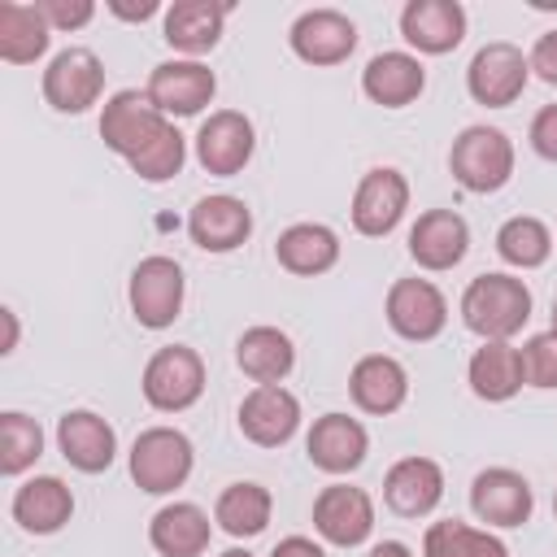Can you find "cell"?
<instances>
[{
	"label": "cell",
	"instance_id": "39",
	"mask_svg": "<svg viewBox=\"0 0 557 557\" xmlns=\"http://www.w3.org/2000/svg\"><path fill=\"white\" fill-rule=\"evenodd\" d=\"M535 157L544 161H557V104H544L535 117H531V131H527Z\"/></svg>",
	"mask_w": 557,
	"mask_h": 557
},
{
	"label": "cell",
	"instance_id": "40",
	"mask_svg": "<svg viewBox=\"0 0 557 557\" xmlns=\"http://www.w3.org/2000/svg\"><path fill=\"white\" fill-rule=\"evenodd\" d=\"M527 65H531L535 78H544L548 87H557V30H544V35L531 44Z\"/></svg>",
	"mask_w": 557,
	"mask_h": 557
},
{
	"label": "cell",
	"instance_id": "29",
	"mask_svg": "<svg viewBox=\"0 0 557 557\" xmlns=\"http://www.w3.org/2000/svg\"><path fill=\"white\" fill-rule=\"evenodd\" d=\"M274 261L287 274L318 278V274L335 270V261H339V235L331 226H322V222H296V226H287L274 239Z\"/></svg>",
	"mask_w": 557,
	"mask_h": 557
},
{
	"label": "cell",
	"instance_id": "12",
	"mask_svg": "<svg viewBox=\"0 0 557 557\" xmlns=\"http://www.w3.org/2000/svg\"><path fill=\"white\" fill-rule=\"evenodd\" d=\"M383 313L387 326L409 344H426L448 326V300L431 278H396L387 287Z\"/></svg>",
	"mask_w": 557,
	"mask_h": 557
},
{
	"label": "cell",
	"instance_id": "18",
	"mask_svg": "<svg viewBox=\"0 0 557 557\" xmlns=\"http://www.w3.org/2000/svg\"><path fill=\"white\" fill-rule=\"evenodd\" d=\"M400 39L422 57H444L466 39V9L457 0H409L400 9Z\"/></svg>",
	"mask_w": 557,
	"mask_h": 557
},
{
	"label": "cell",
	"instance_id": "3",
	"mask_svg": "<svg viewBox=\"0 0 557 557\" xmlns=\"http://www.w3.org/2000/svg\"><path fill=\"white\" fill-rule=\"evenodd\" d=\"M126 466H131V479H135L139 492L165 496V492H174L191 479L196 448L178 426H148V431L135 435Z\"/></svg>",
	"mask_w": 557,
	"mask_h": 557
},
{
	"label": "cell",
	"instance_id": "27",
	"mask_svg": "<svg viewBox=\"0 0 557 557\" xmlns=\"http://www.w3.org/2000/svg\"><path fill=\"white\" fill-rule=\"evenodd\" d=\"M213 540V522L196 500H170L148 522V544L161 557H200Z\"/></svg>",
	"mask_w": 557,
	"mask_h": 557
},
{
	"label": "cell",
	"instance_id": "37",
	"mask_svg": "<svg viewBox=\"0 0 557 557\" xmlns=\"http://www.w3.org/2000/svg\"><path fill=\"white\" fill-rule=\"evenodd\" d=\"M518 352L527 387H557V331H535Z\"/></svg>",
	"mask_w": 557,
	"mask_h": 557
},
{
	"label": "cell",
	"instance_id": "41",
	"mask_svg": "<svg viewBox=\"0 0 557 557\" xmlns=\"http://www.w3.org/2000/svg\"><path fill=\"white\" fill-rule=\"evenodd\" d=\"M270 557H326V548L318 540H309V535H287V540H278L270 548Z\"/></svg>",
	"mask_w": 557,
	"mask_h": 557
},
{
	"label": "cell",
	"instance_id": "33",
	"mask_svg": "<svg viewBox=\"0 0 557 557\" xmlns=\"http://www.w3.org/2000/svg\"><path fill=\"white\" fill-rule=\"evenodd\" d=\"M422 557H509V548L487 527H470V522L444 518V522H431L426 527Z\"/></svg>",
	"mask_w": 557,
	"mask_h": 557
},
{
	"label": "cell",
	"instance_id": "43",
	"mask_svg": "<svg viewBox=\"0 0 557 557\" xmlns=\"http://www.w3.org/2000/svg\"><path fill=\"white\" fill-rule=\"evenodd\" d=\"M366 557H413V553H409V544H400V540H383V544H374Z\"/></svg>",
	"mask_w": 557,
	"mask_h": 557
},
{
	"label": "cell",
	"instance_id": "11",
	"mask_svg": "<svg viewBox=\"0 0 557 557\" xmlns=\"http://www.w3.org/2000/svg\"><path fill=\"white\" fill-rule=\"evenodd\" d=\"M144 91H148V100H152L165 117H196L205 104H213V96H218V74H213L205 61L174 57V61L152 65Z\"/></svg>",
	"mask_w": 557,
	"mask_h": 557
},
{
	"label": "cell",
	"instance_id": "31",
	"mask_svg": "<svg viewBox=\"0 0 557 557\" xmlns=\"http://www.w3.org/2000/svg\"><path fill=\"white\" fill-rule=\"evenodd\" d=\"M270 513H274V496L270 487L244 479V483H226L213 500V522L231 535V540H252L270 527Z\"/></svg>",
	"mask_w": 557,
	"mask_h": 557
},
{
	"label": "cell",
	"instance_id": "10",
	"mask_svg": "<svg viewBox=\"0 0 557 557\" xmlns=\"http://www.w3.org/2000/svg\"><path fill=\"white\" fill-rule=\"evenodd\" d=\"M104 91V61L91 48H61L44 70V100L57 113H87Z\"/></svg>",
	"mask_w": 557,
	"mask_h": 557
},
{
	"label": "cell",
	"instance_id": "20",
	"mask_svg": "<svg viewBox=\"0 0 557 557\" xmlns=\"http://www.w3.org/2000/svg\"><path fill=\"white\" fill-rule=\"evenodd\" d=\"M57 448L78 474H104L117 457V431L96 409H70L57 422Z\"/></svg>",
	"mask_w": 557,
	"mask_h": 557
},
{
	"label": "cell",
	"instance_id": "38",
	"mask_svg": "<svg viewBox=\"0 0 557 557\" xmlns=\"http://www.w3.org/2000/svg\"><path fill=\"white\" fill-rule=\"evenodd\" d=\"M35 9L44 13V22L52 30H83L96 17V4L91 0H35Z\"/></svg>",
	"mask_w": 557,
	"mask_h": 557
},
{
	"label": "cell",
	"instance_id": "9",
	"mask_svg": "<svg viewBox=\"0 0 557 557\" xmlns=\"http://www.w3.org/2000/svg\"><path fill=\"white\" fill-rule=\"evenodd\" d=\"M313 531L331 548H361L374 531V500L366 487L331 483L313 496Z\"/></svg>",
	"mask_w": 557,
	"mask_h": 557
},
{
	"label": "cell",
	"instance_id": "26",
	"mask_svg": "<svg viewBox=\"0 0 557 557\" xmlns=\"http://www.w3.org/2000/svg\"><path fill=\"white\" fill-rule=\"evenodd\" d=\"M9 509L26 535H57L74 518V492L57 474H35L13 492Z\"/></svg>",
	"mask_w": 557,
	"mask_h": 557
},
{
	"label": "cell",
	"instance_id": "23",
	"mask_svg": "<svg viewBox=\"0 0 557 557\" xmlns=\"http://www.w3.org/2000/svg\"><path fill=\"white\" fill-rule=\"evenodd\" d=\"M348 396L361 413L387 418L409 400V374L396 357L387 352H366L357 357V366L348 370Z\"/></svg>",
	"mask_w": 557,
	"mask_h": 557
},
{
	"label": "cell",
	"instance_id": "21",
	"mask_svg": "<svg viewBox=\"0 0 557 557\" xmlns=\"http://www.w3.org/2000/svg\"><path fill=\"white\" fill-rule=\"evenodd\" d=\"M444 500V470L435 457H400L383 474V505L400 518H426Z\"/></svg>",
	"mask_w": 557,
	"mask_h": 557
},
{
	"label": "cell",
	"instance_id": "13",
	"mask_svg": "<svg viewBox=\"0 0 557 557\" xmlns=\"http://www.w3.org/2000/svg\"><path fill=\"white\" fill-rule=\"evenodd\" d=\"M257 131L239 109H213L196 131V161L205 174L231 178L252 161Z\"/></svg>",
	"mask_w": 557,
	"mask_h": 557
},
{
	"label": "cell",
	"instance_id": "2",
	"mask_svg": "<svg viewBox=\"0 0 557 557\" xmlns=\"http://www.w3.org/2000/svg\"><path fill=\"white\" fill-rule=\"evenodd\" d=\"M448 170L466 191L492 196L513 178V139L500 126H466L448 148Z\"/></svg>",
	"mask_w": 557,
	"mask_h": 557
},
{
	"label": "cell",
	"instance_id": "16",
	"mask_svg": "<svg viewBox=\"0 0 557 557\" xmlns=\"http://www.w3.org/2000/svg\"><path fill=\"white\" fill-rule=\"evenodd\" d=\"M287 44L305 65H339L357 48V22L339 9H305L292 22Z\"/></svg>",
	"mask_w": 557,
	"mask_h": 557
},
{
	"label": "cell",
	"instance_id": "32",
	"mask_svg": "<svg viewBox=\"0 0 557 557\" xmlns=\"http://www.w3.org/2000/svg\"><path fill=\"white\" fill-rule=\"evenodd\" d=\"M48 44H52V26L35 4H17V0L0 4V61L30 65L48 52Z\"/></svg>",
	"mask_w": 557,
	"mask_h": 557
},
{
	"label": "cell",
	"instance_id": "34",
	"mask_svg": "<svg viewBox=\"0 0 557 557\" xmlns=\"http://www.w3.org/2000/svg\"><path fill=\"white\" fill-rule=\"evenodd\" d=\"M496 252L513 270H540L553 257V231L531 213L505 218L500 231H496Z\"/></svg>",
	"mask_w": 557,
	"mask_h": 557
},
{
	"label": "cell",
	"instance_id": "47",
	"mask_svg": "<svg viewBox=\"0 0 557 557\" xmlns=\"http://www.w3.org/2000/svg\"><path fill=\"white\" fill-rule=\"evenodd\" d=\"M553 518H557V496H553Z\"/></svg>",
	"mask_w": 557,
	"mask_h": 557
},
{
	"label": "cell",
	"instance_id": "6",
	"mask_svg": "<svg viewBox=\"0 0 557 557\" xmlns=\"http://www.w3.org/2000/svg\"><path fill=\"white\" fill-rule=\"evenodd\" d=\"M527 78H531V65H527L522 48L509 39H492L470 57L466 91L483 109H509L527 91Z\"/></svg>",
	"mask_w": 557,
	"mask_h": 557
},
{
	"label": "cell",
	"instance_id": "36",
	"mask_svg": "<svg viewBox=\"0 0 557 557\" xmlns=\"http://www.w3.org/2000/svg\"><path fill=\"white\" fill-rule=\"evenodd\" d=\"M183 161H187V139L178 135V126L170 122L135 161H126L144 183H170L178 170H183Z\"/></svg>",
	"mask_w": 557,
	"mask_h": 557
},
{
	"label": "cell",
	"instance_id": "14",
	"mask_svg": "<svg viewBox=\"0 0 557 557\" xmlns=\"http://www.w3.org/2000/svg\"><path fill=\"white\" fill-rule=\"evenodd\" d=\"M239 435L257 448H283L300 431V400L283 383H257L239 400Z\"/></svg>",
	"mask_w": 557,
	"mask_h": 557
},
{
	"label": "cell",
	"instance_id": "45",
	"mask_svg": "<svg viewBox=\"0 0 557 557\" xmlns=\"http://www.w3.org/2000/svg\"><path fill=\"white\" fill-rule=\"evenodd\" d=\"M222 557H252V553H248V548H226Z\"/></svg>",
	"mask_w": 557,
	"mask_h": 557
},
{
	"label": "cell",
	"instance_id": "19",
	"mask_svg": "<svg viewBox=\"0 0 557 557\" xmlns=\"http://www.w3.org/2000/svg\"><path fill=\"white\" fill-rule=\"evenodd\" d=\"M187 235L205 252H235L252 235V209L239 196H200L187 213Z\"/></svg>",
	"mask_w": 557,
	"mask_h": 557
},
{
	"label": "cell",
	"instance_id": "28",
	"mask_svg": "<svg viewBox=\"0 0 557 557\" xmlns=\"http://www.w3.org/2000/svg\"><path fill=\"white\" fill-rule=\"evenodd\" d=\"M426 87V70L413 52H379L366 61L361 70V91L366 100L383 104V109H405L422 96Z\"/></svg>",
	"mask_w": 557,
	"mask_h": 557
},
{
	"label": "cell",
	"instance_id": "15",
	"mask_svg": "<svg viewBox=\"0 0 557 557\" xmlns=\"http://www.w3.org/2000/svg\"><path fill=\"white\" fill-rule=\"evenodd\" d=\"M470 509L479 522L487 527H522L531 522V509H535V492L527 483V474L509 470V466H487L474 474L470 483Z\"/></svg>",
	"mask_w": 557,
	"mask_h": 557
},
{
	"label": "cell",
	"instance_id": "24",
	"mask_svg": "<svg viewBox=\"0 0 557 557\" xmlns=\"http://www.w3.org/2000/svg\"><path fill=\"white\" fill-rule=\"evenodd\" d=\"M226 13H231V4H222V0H174L165 9V22H161L165 44L174 52H183L187 61H196V57L218 48Z\"/></svg>",
	"mask_w": 557,
	"mask_h": 557
},
{
	"label": "cell",
	"instance_id": "17",
	"mask_svg": "<svg viewBox=\"0 0 557 557\" xmlns=\"http://www.w3.org/2000/svg\"><path fill=\"white\" fill-rule=\"evenodd\" d=\"M466 252H470V226L457 209H426L409 226V257L418 261V270L444 274L461 265Z\"/></svg>",
	"mask_w": 557,
	"mask_h": 557
},
{
	"label": "cell",
	"instance_id": "5",
	"mask_svg": "<svg viewBox=\"0 0 557 557\" xmlns=\"http://www.w3.org/2000/svg\"><path fill=\"white\" fill-rule=\"evenodd\" d=\"M183 296H187V278L174 257L152 252L131 270L126 300H131V313L139 326H148V331L174 326V318L183 313Z\"/></svg>",
	"mask_w": 557,
	"mask_h": 557
},
{
	"label": "cell",
	"instance_id": "8",
	"mask_svg": "<svg viewBox=\"0 0 557 557\" xmlns=\"http://www.w3.org/2000/svg\"><path fill=\"white\" fill-rule=\"evenodd\" d=\"M409 209V178L396 165H374L361 174L357 191H352V231L366 239H383L400 226Z\"/></svg>",
	"mask_w": 557,
	"mask_h": 557
},
{
	"label": "cell",
	"instance_id": "25",
	"mask_svg": "<svg viewBox=\"0 0 557 557\" xmlns=\"http://www.w3.org/2000/svg\"><path fill=\"white\" fill-rule=\"evenodd\" d=\"M466 383H470V392H474L479 400H487V405L513 400V396L527 387L522 352H518L509 339H483V344L470 352Z\"/></svg>",
	"mask_w": 557,
	"mask_h": 557
},
{
	"label": "cell",
	"instance_id": "22",
	"mask_svg": "<svg viewBox=\"0 0 557 557\" xmlns=\"http://www.w3.org/2000/svg\"><path fill=\"white\" fill-rule=\"evenodd\" d=\"M305 453L322 474H352L370 453V435L348 413H322L305 435Z\"/></svg>",
	"mask_w": 557,
	"mask_h": 557
},
{
	"label": "cell",
	"instance_id": "44",
	"mask_svg": "<svg viewBox=\"0 0 557 557\" xmlns=\"http://www.w3.org/2000/svg\"><path fill=\"white\" fill-rule=\"evenodd\" d=\"M0 313H4V326H9V335H4V348H0V352H13V348H17V313H13V309H0Z\"/></svg>",
	"mask_w": 557,
	"mask_h": 557
},
{
	"label": "cell",
	"instance_id": "4",
	"mask_svg": "<svg viewBox=\"0 0 557 557\" xmlns=\"http://www.w3.org/2000/svg\"><path fill=\"white\" fill-rule=\"evenodd\" d=\"M139 387L157 413H183L205 396V361L187 344H165L148 357Z\"/></svg>",
	"mask_w": 557,
	"mask_h": 557
},
{
	"label": "cell",
	"instance_id": "46",
	"mask_svg": "<svg viewBox=\"0 0 557 557\" xmlns=\"http://www.w3.org/2000/svg\"><path fill=\"white\" fill-rule=\"evenodd\" d=\"M548 331H557V296H553V326Z\"/></svg>",
	"mask_w": 557,
	"mask_h": 557
},
{
	"label": "cell",
	"instance_id": "42",
	"mask_svg": "<svg viewBox=\"0 0 557 557\" xmlns=\"http://www.w3.org/2000/svg\"><path fill=\"white\" fill-rule=\"evenodd\" d=\"M157 9H161L157 0H139V4H122V0H109V13H113V17H122V22H148Z\"/></svg>",
	"mask_w": 557,
	"mask_h": 557
},
{
	"label": "cell",
	"instance_id": "35",
	"mask_svg": "<svg viewBox=\"0 0 557 557\" xmlns=\"http://www.w3.org/2000/svg\"><path fill=\"white\" fill-rule=\"evenodd\" d=\"M39 457H44V431H39V422L26 418L22 409H4L0 413V474L4 479H17Z\"/></svg>",
	"mask_w": 557,
	"mask_h": 557
},
{
	"label": "cell",
	"instance_id": "1",
	"mask_svg": "<svg viewBox=\"0 0 557 557\" xmlns=\"http://www.w3.org/2000/svg\"><path fill=\"white\" fill-rule=\"evenodd\" d=\"M461 322L479 339H513L531 322V287L513 274H479L461 292Z\"/></svg>",
	"mask_w": 557,
	"mask_h": 557
},
{
	"label": "cell",
	"instance_id": "7",
	"mask_svg": "<svg viewBox=\"0 0 557 557\" xmlns=\"http://www.w3.org/2000/svg\"><path fill=\"white\" fill-rule=\"evenodd\" d=\"M165 126H170V117L148 100V91H135V87L113 91L100 109V139L109 152H117L126 161H135Z\"/></svg>",
	"mask_w": 557,
	"mask_h": 557
},
{
	"label": "cell",
	"instance_id": "30",
	"mask_svg": "<svg viewBox=\"0 0 557 557\" xmlns=\"http://www.w3.org/2000/svg\"><path fill=\"white\" fill-rule=\"evenodd\" d=\"M235 366L252 379V383H283L296 370V344L287 331L278 326H248L235 344Z\"/></svg>",
	"mask_w": 557,
	"mask_h": 557
}]
</instances>
